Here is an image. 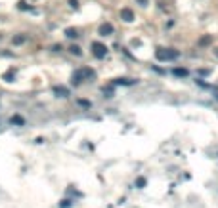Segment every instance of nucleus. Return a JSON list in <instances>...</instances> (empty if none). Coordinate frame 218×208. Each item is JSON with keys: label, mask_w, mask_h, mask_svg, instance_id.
Listing matches in <instances>:
<instances>
[{"label": "nucleus", "mask_w": 218, "mask_h": 208, "mask_svg": "<svg viewBox=\"0 0 218 208\" xmlns=\"http://www.w3.org/2000/svg\"><path fill=\"white\" fill-rule=\"evenodd\" d=\"M180 54L176 52V50H169V48H159L155 52V57L159 61H170V59H176Z\"/></svg>", "instance_id": "f257e3e1"}, {"label": "nucleus", "mask_w": 218, "mask_h": 208, "mask_svg": "<svg viewBox=\"0 0 218 208\" xmlns=\"http://www.w3.org/2000/svg\"><path fill=\"white\" fill-rule=\"evenodd\" d=\"M84 76H94V71L92 69H81L73 75V84H81Z\"/></svg>", "instance_id": "f03ea898"}, {"label": "nucleus", "mask_w": 218, "mask_h": 208, "mask_svg": "<svg viewBox=\"0 0 218 208\" xmlns=\"http://www.w3.org/2000/svg\"><path fill=\"white\" fill-rule=\"evenodd\" d=\"M92 50H94V55L100 57V59H101V57H105V54H107V48L101 44V42H94V44H92Z\"/></svg>", "instance_id": "7ed1b4c3"}, {"label": "nucleus", "mask_w": 218, "mask_h": 208, "mask_svg": "<svg viewBox=\"0 0 218 208\" xmlns=\"http://www.w3.org/2000/svg\"><path fill=\"white\" fill-rule=\"evenodd\" d=\"M121 19L126 21V23H130V21H134V12L130 8H122L121 10Z\"/></svg>", "instance_id": "20e7f679"}, {"label": "nucleus", "mask_w": 218, "mask_h": 208, "mask_svg": "<svg viewBox=\"0 0 218 208\" xmlns=\"http://www.w3.org/2000/svg\"><path fill=\"white\" fill-rule=\"evenodd\" d=\"M100 34L101 37H109V34H113V25L111 23H104L100 27Z\"/></svg>", "instance_id": "39448f33"}, {"label": "nucleus", "mask_w": 218, "mask_h": 208, "mask_svg": "<svg viewBox=\"0 0 218 208\" xmlns=\"http://www.w3.org/2000/svg\"><path fill=\"white\" fill-rule=\"evenodd\" d=\"M54 92L57 96H61V97H65V96H69V92H67V88H63V86H56L54 88Z\"/></svg>", "instance_id": "423d86ee"}, {"label": "nucleus", "mask_w": 218, "mask_h": 208, "mask_svg": "<svg viewBox=\"0 0 218 208\" xmlns=\"http://www.w3.org/2000/svg\"><path fill=\"white\" fill-rule=\"evenodd\" d=\"M210 42H213V37H203L199 38V46H209Z\"/></svg>", "instance_id": "0eeeda50"}, {"label": "nucleus", "mask_w": 218, "mask_h": 208, "mask_svg": "<svg viewBox=\"0 0 218 208\" xmlns=\"http://www.w3.org/2000/svg\"><path fill=\"white\" fill-rule=\"evenodd\" d=\"M65 34H67L69 38H77V37H78V31H77V29H67Z\"/></svg>", "instance_id": "6e6552de"}, {"label": "nucleus", "mask_w": 218, "mask_h": 208, "mask_svg": "<svg viewBox=\"0 0 218 208\" xmlns=\"http://www.w3.org/2000/svg\"><path fill=\"white\" fill-rule=\"evenodd\" d=\"M174 75H176V76H187V69L178 67V69H174Z\"/></svg>", "instance_id": "1a4fd4ad"}, {"label": "nucleus", "mask_w": 218, "mask_h": 208, "mask_svg": "<svg viewBox=\"0 0 218 208\" xmlns=\"http://www.w3.org/2000/svg\"><path fill=\"white\" fill-rule=\"evenodd\" d=\"M27 40V37H25V34H19V37H16V38H13V44H23V42Z\"/></svg>", "instance_id": "9d476101"}, {"label": "nucleus", "mask_w": 218, "mask_h": 208, "mask_svg": "<svg viewBox=\"0 0 218 208\" xmlns=\"http://www.w3.org/2000/svg\"><path fill=\"white\" fill-rule=\"evenodd\" d=\"M115 84H134V80H128V78H119V80H115Z\"/></svg>", "instance_id": "9b49d317"}, {"label": "nucleus", "mask_w": 218, "mask_h": 208, "mask_svg": "<svg viewBox=\"0 0 218 208\" xmlns=\"http://www.w3.org/2000/svg\"><path fill=\"white\" fill-rule=\"evenodd\" d=\"M69 50H71V54H75V55H81V54H82V52H81V48H78V46H71Z\"/></svg>", "instance_id": "f8f14e48"}, {"label": "nucleus", "mask_w": 218, "mask_h": 208, "mask_svg": "<svg viewBox=\"0 0 218 208\" xmlns=\"http://www.w3.org/2000/svg\"><path fill=\"white\" fill-rule=\"evenodd\" d=\"M16 122V124H23V118L21 117H12V124Z\"/></svg>", "instance_id": "ddd939ff"}, {"label": "nucleus", "mask_w": 218, "mask_h": 208, "mask_svg": "<svg viewBox=\"0 0 218 208\" xmlns=\"http://www.w3.org/2000/svg\"><path fill=\"white\" fill-rule=\"evenodd\" d=\"M209 73H210V69H199V75H205L207 76Z\"/></svg>", "instance_id": "4468645a"}, {"label": "nucleus", "mask_w": 218, "mask_h": 208, "mask_svg": "<svg viewBox=\"0 0 218 208\" xmlns=\"http://www.w3.org/2000/svg\"><path fill=\"white\" fill-rule=\"evenodd\" d=\"M136 2L140 4V6H147V2H149V0H136Z\"/></svg>", "instance_id": "2eb2a0df"}, {"label": "nucleus", "mask_w": 218, "mask_h": 208, "mask_svg": "<svg viewBox=\"0 0 218 208\" xmlns=\"http://www.w3.org/2000/svg\"><path fill=\"white\" fill-rule=\"evenodd\" d=\"M69 4L73 6V8H78V2H77V0H69Z\"/></svg>", "instance_id": "dca6fc26"}, {"label": "nucleus", "mask_w": 218, "mask_h": 208, "mask_svg": "<svg viewBox=\"0 0 218 208\" xmlns=\"http://www.w3.org/2000/svg\"><path fill=\"white\" fill-rule=\"evenodd\" d=\"M214 55H216V57H218V48H216V50H214Z\"/></svg>", "instance_id": "f3484780"}]
</instances>
